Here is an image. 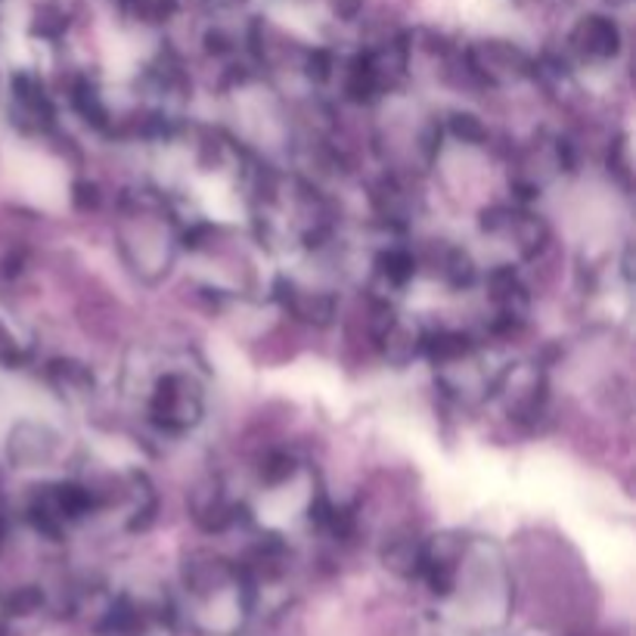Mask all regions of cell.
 I'll return each instance as SVG.
<instances>
[{
    "label": "cell",
    "instance_id": "6da1fadb",
    "mask_svg": "<svg viewBox=\"0 0 636 636\" xmlns=\"http://www.w3.org/2000/svg\"><path fill=\"white\" fill-rule=\"evenodd\" d=\"M202 392L180 373H168L156 382V392L149 400V419L168 431H187L202 419Z\"/></svg>",
    "mask_w": 636,
    "mask_h": 636
},
{
    "label": "cell",
    "instance_id": "7a4b0ae2",
    "mask_svg": "<svg viewBox=\"0 0 636 636\" xmlns=\"http://www.w3.org/2000/svg\"><path fill=\"white\" fill-rule=\"evenodd\" d=\"M233 581H239V569H233L221 556L196 553L184 562V587L190 590L192 596H215Z\"/></svg>",
    "mask_w": 636,
    "mask_h": 636
},
{
    "label": "cell",
    "instance_id": "3957f363",
    "mask_svg": "<svg viewBox=\"0 0 636 636\" xmlns=\"http://www.w3.org/2000/svg\"><path fill=\"white\" fill-rule=\"evenodd\" d=\"M192 522L202 528L206 534H221L230 525L239 522V507H233L221 493L218 484H202L192 493Z\"/></svg>",
    "mask_w": 636,
    "mask_h": 636
},
{
    "label": "cell",
    "instance_id": "277c9868",
    "mask_svg": "<svg viewBox=\"0 0 636 636\" xmlns=\"http://www.w3.org/2000/svg\"><path fill=\"white\" fill-rule=\"evenodd\" d=\"M572 44L581 50L584 56H593V60H612V56L621 50V32L612 19L587 17L574 25Z\"/></svg>",
    "mask_w": 636,
    "mask_h": 636
},
{
    "label": "cell",
    "instance_id": "5b68a950",
    "mask_svg": "<svg viewBox=\"0 0 636 636\" xmlns=\"http://www.w3.org/2000/svg\"><path fill=\"white\" fill-rule=\"evenodd\" d=\"M56 450V438L53 431H48L44 426H32V423H22L13 438H10V457L19 466H38L53 457Z\"/></svg>",
    "mask_w": 636,
    "mask_h": 636
},
{
    "label": "cell",
    "instance_id": "8992f818",
    "mask_svg": "<svg viewBox=\"0 0 636 636\" xmlns=\"http://www.w3.org/2000/svg\"><path fill=\"white\" fill-rule=\"evenodd\" d=\"M423 541H416L414 534H398L392 541L382 546V565L395 577H404V581H414L423 572Z\"/></svg>",
    "mask_w": 636,
    "mask_h": 636
},
{
    "label": "cell",
    "instance_id": "52a82bcc",
    "mask_svg": "<svg viewBox=\"0 0 636 636\" xmlns=\"http://www.w3.org/2000/svg\"><path fill=\"white\" fill-rule=\"evenodd\" d=\"M472 351V338L453 330H435V333L419 335V354H426L431 364H453Z\"/></svg>",
    "mask_w": 636,
    "mask_h": 636
},
{
    "label": "cell",
    "instance_id": "ba28073f",
    "mask_svg": "<svg viewBox=\"0 0 636 636\" xmlns=\"http://www.w3.org/2000/svg\"><path fill=\"white\" fill-rule=\"evenodd\" d=\"M507 233H515L519 249L525 252V258H534V254L541 252L543 246L550 242V227H546V221L538 218V215H531V211H515Z\"/></svg>",
    "mask_w": 636,
    "mask_h": 636
},
{
    "label": "cell",
    "instance_id": "9c48e42d",
    "mask_svg": "<svg viewBox=\"0 0 636 636\" xmlns=\"http://www.w3.org/2000/svg\"><path fill=\"white\" fill-rule=\"evenodd\" d=\"M376 273L382 280H388V286H407L416 277V258L407 249H385L376 258Z\"/></svg>",
    "mask_w": 636,
    "mask_h": 636
},
{
    "label": "cell",
    "instance_id": "30bf717a",
    "mask_svg": "<svg viewBox=\"0 0 636 636\" xmlns=\"http://www.w3.org/2000/svg\"><path fill=\"white\" fill-rule=\"evenodd\" d=\"M382 351H385V357L392 361V364H407L410 357L419 354V335L410 333L407 326H400L398 320L379 335Z\"/></svg>",
    "mask_w": 636,
    "mask_h": 636
},
{
    "label": "cell",
    "instance_id": "8fae6325",
    "mask_svg": "<svg viewBox=\"0 0 636 636\" xmlns=\"http://www.w3.org/2000/svg\"><path fill=\"white\" fill-rule=\"evenodd\" d=\"M447 134H450L453 140H460V144L481 146L488 140V125L478 118L476 112H450V118H447Z\"/></svg>",
    "mask_w": 636,
    "mask_h": 636
},
{
    "label": "cell",
    "instance_id": "7c38bea8",
    "mask_svg": "<svg viewBox=\"0 0 636 636\" xmlns=\"http://www.w3.org/2000/svg\"><path fill=\"white\" fill-rule=\"evenodd\" d=\"M127 17H134L137 22L146 25H159L177 13V0H122Z\"/></svg>",
    "mask_w": 636,
    "mask_h": 636
},
{
    "label": "cell",
    "instance_id": "4fadbf2b",
    "mask_svg": "<svg viewBox=\"0 0 636 636\" xmlns=\"http://www.w3.org/2000/svg\"><path fill=\"white\" fill-rule=\"evenodd\" d=\"M445 280L453 289H469L478 280V268L476 261L469 258V252H462V249H450L445 258Z\"/></svg>",
    "mask_w": 636,
    "mask_h": 636
},
{
    "label": "cell",
    "instance_id": "5bb4252c",
    "mask_svg": "<svg viewBox=\"0 0 636 636\" xmlns=\"http://www.w3.org/2000/svg\"><path fill=\"white\" fill-rule=\"evenodd\" d=\"M50 376L60 382L63 388H79V392H91L94 388V376L84 364L75 361H53L50 364Z\"/></svg>",
    "mask_w": 636,
    "mask_h": 636
},
{
    "label": "cell",
    "instance_id": "9a60e30c",
    "mask_svg": "<svg viewBox=\"0 0 636 636\" xmlns=\"http://www.w3.org/2000/svg\"><path fill=\"white\" fill-rule=\"evenodd\" d=\"M72 100H75V110L91 122V125L96 127H106V118H110V112H106V106H103V100H100V94H96V87H91L87 81H81L79 87H75V94H72Z\"/></svg>",
    "mask_w": 636,
    "mask_h": 636
},
{
    "label": "cell",
    "instance_id": "2e32d148",
    "mask_svg": "<svg viewBox=\"0 0 636 636\" xmlns=\"http://www.w3.org/2000/svg\"><path fill=\"white\" fill-rule=\"evenodd\" d=\"M292 476H295V457H292V453L277 450V453H271L268 460L261 462V481H264L268 488H280V484H286Z\"/></svg>",
    "mask_w": 636,
    "mask_h": 636
},
{
    "label": "cell",
    "instance_id": "e0dca14e",
    "mask_svg": "<svg viewBox=\"0 0 636 636\" xmlns=\"http://www.w3.org/2000/svg\"><path fill=\"white\" fill-rule=\"evenodd\" d=\"M3 608H7L10 615H17V618H29V615L44 608V593L38 587H22L3 603Z\"/></svg>",
    "mask_w": 636,
    "mask_h": 636
},
{
    "label": "cell",
    "instance_id": "ac0fdd59",
    "mask_svg": "<svg viewBox=\"0 0 636 636\" xmlns=\"http://www.w3.org/2000/svg\"><path fill=\"white\" fill-rule=\"evenodd\" d=\"M65 25H69V19L60 13V10H53V7H44L38 19H34V34H44V38H60L65 32Z\"/></svg>",
    "mask_w": 636,
    "mask_h": 636
},
{
    "label": "cell",
    "instance_id": "d6986e66",
    "mask_svg": "<svg viewBox=\"0 0 636 636\" xmlns=\"http://www.w3.org/2000/svg\"><path fill=\"white\" fill-rule=\"evenodd\" d=\"M72 206L84 211V215L100 208V187H96L94 180H75V187H72Z\"/></svg>",
    "mask_w": 636,
    "mask_h": 636
},
{
    "label": "cell",
    "instance_id": "ffe728a7",
    "mask_svg": "<svg viewBox=\"0 0 636 636\" xmlns=\"http://www.w3.org/2000/svg\"><path fill=\"white\" fill-rule=\"evenodd\" d=\"M608 168L624 180L630 184V149H627V137H618L612 149H608Z\"/></svg>",
    "mask_w": 636,
    "mask_h": 636
},
{
    "label": "cell",
    "instance_id": "44dd1931",
    "mask_svg": "<svg viewBox=\"0 0 636 636\" xmlns=\"http://www.w3.org/2000/svg\"><path fill=\"white\" fill-rule=\"evenodd\" d=\"M512 215H515V211H509V208L503 206L484 208V211H481V230H484V233H507L509 223H512Z\"/></svg>",
    "mask_w": 636,
    "mask_h": 636
},
{
    "label": "cell",
    "instance_id": "7402d4cb",
    "mask_svg": "<svg viewBox=\"0 0 636 636\" xmlns=\"http://www.w3.org/2000/svg\"><path fill=\"white\" fill-rule=\"evenodd\" d=\"M304 69H307V79L330 81V75H333V53L330 50H311Z\"/></svg>",
    "mask_w": 636,
    "mask_h": 636
},
{
    "label": "cell",
    "instance_id": "603a6c76",
    "mask_svg": "<svg viewBox=\"0 0 636 636\" xmlns=\"http://www.w3.org/2000/svg\"><path fill=\"white\" fill-rule=\"evenodd\" d=\"M206 50L208 53H215V56H223V53H230V50H233V41H230L223 32H208Z\"/></svg>",
    "mask_w": 636,
    "mask_h": 636
},
{
    "label": "cell",
    "instance_id": "cb8c5ba5",
    "mask_svg": "<svg viewBox=\"0 0 636 636\" xmlns=\"http://www.w3.org/2000/svg\"><path fill=\"white\" fill-rule=\"evenodd\" d=\"M333 10L342 19H354L361 13V0H333Z\"/></svg>",
    "mask_w": 636,
    "mask_h": 636
}]
</instances>
